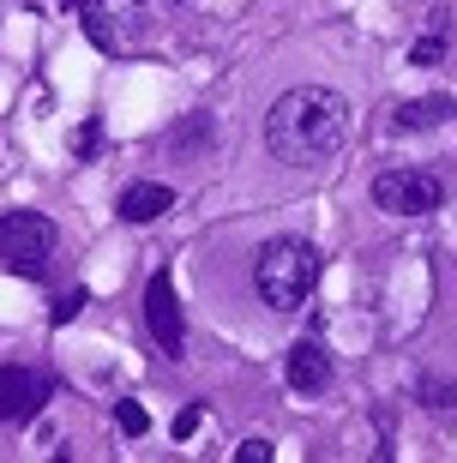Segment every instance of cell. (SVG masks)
<instances>
[{"label": "cell", "mask_w": 457, "mask_h": 463, "mask_svg": "<svg viewBox=\"0 0 457 463\" xmlns=\"http://www.w3.org/2000/svg\"><path fill=\"white\" fill-rule=\"evenodd\" d=\"M343 138H349V103L325 85L283 90L271 103V115H265V145L289 169H313L325 156H338Z\"/></svg>", "instance_id": "obj_1"}, {"label": "cell", "mask_w": 457, "mask_h": 463, "mask_svg": "<svg viewBox=\"0 0 457 463\" xmlns=\"http://www.w3.org/2000/svg\"><path fill=\"white\" fill-rule=\"evenodd\" d=\"M313 283H319V247H313V241H301V235L271 241V247L259 253V265H253L259 301H265V307H277V313L307 307Z\"/></svg>", "instance_id": "obj_2"}, {"label": "cell", "mask_w": 457, "mask_h": 463, "mask_svg": "<svg viewBox=\"0 0 457 463\" xmlns=\"http://www.w3.org/2000/svg\"><path fill=\"white\" fill-rule=\"evenodd\" d=\"M54 247H61V229L43 211H6L0 217V265L18 277H43L54 265Z\"/></svg>", "instance_id": "obj_3"}, {"label": "cell", "mask_w": 457, "mask_h": 463, "mask_svg": "<svg viewBox=\"0 0 457 463\" xmlns=\"http://www.w3.org/2000/svg\"><path fill=\"white\" fill-rule=\"evenodd\" d=\"M373 205L391 217H427L445 205V181L433 169H386L373 175Z\"/></svg>", "instance_id": "obj_4"}, {"label": "cell", "mask_w": 457, "mask_h": 463, "mask_svg": "<svg viewBox=\"0 0 457 463\" xmlns=\"http://www.w3.org/2000/svg\"><path fill=\"white\" fill-rule=\"evenodd\" d=\"M145 326H151V344L169 361L186 355V319H181V301H175L169 271H157L151 283H145Z\"/></svg>", "instance_id": "obj_5"}, {"label": "cell", "mask_w": 457, "mask_h": 463, "mask_svg": "<svg viewBox=\"0 0 457 463\" xmlns=\"http://www.w3.org/2000/svg\"><path fill=\"white\" fill-rule=\"evenodd\" d=\"M283 379H289V392H301V397H319L325 385H331V349H325L319 337H301V344H289Z\"/></svg>", "instance_id": "obj_6"}, {"label": "cell", "mask_w": 457, "mask_h": 463, "mask_svg": "<svg viewBox=\"0 0 457 463\" xmlns=\"http://www.w3.org/2000/svg\"><path fill=\"white\" fill-rule=\"evenodd\" d=\"M43 397H49L43 373H31V367H0V421H31L43 410Z\"/></svg>", "instance_id": "obj_7"}, {"label": "cell", "mask_w": 457, "mask_h": 463, "mask_svg": "<svg viewBox=\"0 0 457 463\" xmlns=\"http://www.w3.org/2000/svg\"><path fill=\"white\" fill-rule=\"evenodd\" d=\"M169 205H175V187H163V181H138V187L120 193V217L127 223H157Z\"/></svg>", "instance_id": "obj_8"}, {"label": "cell", "mask_w": 457, "mask_h": 463, "mask_svg": "<svg viewBox=\"0 0 457 463\" xmlns=\"http://www.w3.org/2000/svg\"><path fill=\"white\" fill-rule=\"evenodd\" d=\"M452 115H457L452 97H415V103L397 109V127H404V133H427V127H445Z\"/></svg>", "instance_id": "obj_9"}, {"label": "cell", "mask_w": 457, "mask_h": 463, "mask_svg": "<svg viewBox=\"0 0 457 463\" xmlns=\"http://www.w3.org/2000/svg\"><path fill=\"white\" fill-rule=\"evenodd\" d=\"M445 31H452V24H445V13H433V18H427L422 43L409 49V67H440V61H445Z\"/></svg>", "instance_id": "obj_10"}, {"label": "cell", "mask_w": 457, "mask_h": 463, "mask_svg": "<svg viewBox=\"0 0 457 463\" xmlns=\"http://www.w3.org/2000/svg\"><path fill=\"white\" fill-rule=\"evenodd\" d=\"M415 392H422L427 410H457V385H452V379H422Z\"/></svg>", "instance_id": "obj_11"}, {"label": "cell", "mask_w": 457, "mask_h": 463, "mask_svg": "<svg viewBox=\"0 0 457 463\" xmlns=\"http://www.w3.org/2000/svg\"><path fill=\"white\" fill-rule=\"evenodd\" d=\"M115 428H120V433H145V428H151L145 403H133V397H127V403H115Z\"/></svg>", "instance_id": "obj_12"}, {"label": "cell", "mask_w": 457, "mask_h": 463, "mask_svg": "<svg viewBox=\"0 0 457 463\" xmlns=\"http://www.w3.org/2000/svg\"><path fill=\"white\" fill-rule=\"evenodd\" d=\"M85 301H90L85 289H67V295H61V301H54V313H49V319H54V326H72V319L85 313Z\"/></svg>", "instance_id": "obj_13"}, {"label": "cell", "mask_w": 457, "mask_h": 463, "mask_svg": "<svg viewBox=\"0 0 457 463\" xmlns=\"http://www.w3.org/2000/svg\"><path fill=\"white\" fill-rule=\"evenodd\" d=\"M85 36H90V43H102V49H115V24H109V13L85 6Z\"/></svg>", "instance_id": "obj_14"}, {"label": "cell", "mask_w": 457, "mask_h": 463, "mask_svg": "<svg viewBox=\"0 0 457 463\" xmlns=\"http://www.w3.org/2000/svg\"><path fill=\"white\" fill-rule=\"evenodd\" d=\"M277 451H271V439H241L235 446V463H271Z\"/></svg>", "instance_id": "obj_15"}, {"label": "cell", "mask_w": 457, "mask_h": 463, "mask_svg": "<svg viewBox=\"0 0 457 463\" xmlns=\"http://www.w3.org/2000/svg\"><path fill=\"white\" fill-rule=\"evenodd\" d=\"M199 421H205L199 403H193V410H181V415H175V439H193V433H199Z\"/></svg>", "instance_id": "obj_16"}, {"label": "cell", "mask_w": 457, "mask_h": 463, "mask_svg": "<svg viewBox=\"0 0 457 463\" xmlns=\"http://www.w3.org/2000/svg\"><path fill=\"white\" fill-rule=\"evenodd\" d=\"M97 145H102V127H97V120H90V127H79V138H72V151H79V156H90Z\"/></svg>", "instance_id": "obj_17"}, {"label": "cell", "mask_w": 457, "mask_h": 463, "mask_svg": "<svg viewBox=\"0 0 457 463\" xmlns=\"http://www.w3.org/2000/svg\"><path fill=\"white\" fill-rule=\"evenodd\" d=\"M61 6H67V13H85V6H102V0H61Z\"/></svg>", "instance_id": "obj_18"}]
</instances>
